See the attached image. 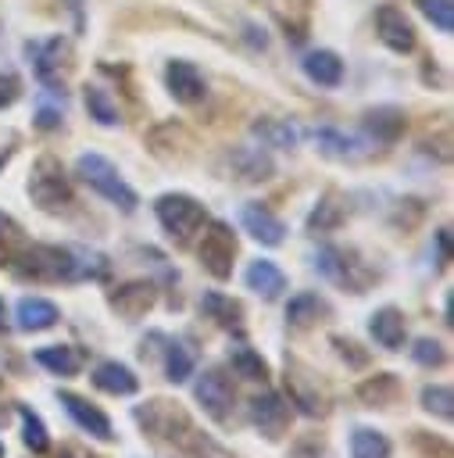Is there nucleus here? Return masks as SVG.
<instances>
[{
  "mask_svg": "<svg viewBox=\"0 0 454 458\" xmlns=\"http://www.w3.org/2000/svg\"><path fill=\"white\" fill-rule=\"evenodd\" d=\"M11 272L18 279L32 283H71V279H100L107 272V261L93 250L79 247H57V243H25L14 258Z\"/></svg>",
  "mask_w": 454,
  "mask_h": 458,
  "instance_id": "nucleus-1",
  "label": "nucleus"
},
{
  "mask_svg": "<svg viewBox=\"0 0 454 458\" xmlns=\"http://www.w3.org/2000/svg\"><path fill=\"white\" fill-rule=\"evenodd\" d=\"M132 422L143 429V437H150L154 444H172L179 447V440L193 429V419L189 411L172 401V397H150L143 404L132 408Z\"/></svg>",
  "mask_w": 454,
  "mask_h": 458,
  "instance_id": "nucleus-2",
  "label": "nucleus"
},
{
  "mask_svg": "<svg viewBox=\"0 0 454 458\" xmlns=\"http://www.w3.org/2000/svg\"><path fill=\"white\" fill-rule=\"evenodd\" d=\"M75 175H79L89 190H97L104 200H111L114 208H122L125 215H132V211H136V204H139L136 190L122 179V172L114 168V161H107L104 154H97V150L79 154V161H75Z\"/></svg>",
  "mask_w": 454,
  "mask_h": 458,
  "instance_id": "nucleus-3",
  "label": "nucleus"
},
{
  "mask_svg": "<svg viewBox=\"0 0 454 458\" xmlns=\"http://www.w3.org/2000/svg\"><path fill=\"white\" fill-rule=\"evenodd\" d=\"M315 268L329 283H336L340 290H347V293H368V286L379 279L375 268L354 247H336V243H329V247H322L315 254Z\"/></svg>",
  "mask_w": 454,
  "mask_h": 458,
  "instance_id": "nucleus-4",
  "label": "nucleus"
},
{
  "mask_svg": "<svg viewBox=\"0 0 454 458\" xmlns=\"http://www.w3.org/2000/svg\"><path fill=\"white\" fill-rule=\"evenodd\" d=\"M154 215H157L161 229H164L179 247H186V243L204 229V222H207L204 204H200L197 197H189V193H161V197L154 200Z\"/></svg>",
  "mask_w": 454,
  "mask_h": 458,
  "instance_id": "nucleus-5",
  "label": "nucleus"
},
{
  "mask_svg": "<svg viewBox=\"0 0 454 458\" xmlns=\"http://www.w3.org/2000/svg\"><path fill=\"white\" fill-rule=\"evenodd\" d=\"M286 394H290V404H297L300 415L307 419H322L329 415V394H325V383L315 376V369H307L300 358L286 354Z\"/></svg>",
  "mask_w": 454,
  "mask_h": 458,
  "instance_id": "nucleus-6",
  "label": "nucleus"
},
{
  "mask_svg": "<svg viewBox=\"0 0 454 458\" xmlns=\"http://www.w3.org/2000/svg\"><path fill=\"white\" fill-rule=\"evenodd\" d=\"M29 197L39 211H50V215H61L68 211L71 204V186L64 179V168L57 157H39L32 165V175H29Z\"/></svg>",
  "mask_w": 454,
  "mask_h": 458,
  "instance_id": "nucleus-7",
  "label": "nucleus"
},
{
  "mask_svg": "<svg viewBox=\"0 0 454 458\" xmlns=\"http://www.w3.org/2000/svg\"><path fill=\"white\" fill-rule=\"evenodd\" d=\"M197 258L204 265L207 276L214 279H229L232 276V258H236V233L229 229V222H207L200 243H197Z\"/></svg>",
  "mask_w": 454,
  "mask_h": 458,
  "instance_id": "nucleus-8",
  "label": "nucleus"
},
{
  "mask_svg": "<svg viewBox=\"0 0 454 458\" xmlns=\"http://www.w3.org/2000/svg\"><path fill=\"white\" fill-rule=\"evenodd\" d=\"M247 419H250V426H254L265 440H282V437L290 433L293 408H290V401H286L282 394L265 390V394L250 397V404H247Z\"/></svg>",
  "mask_w": 454,
  "mask_h": 458,
  "instance_id": "nucleus-9",
  "label": "nucleus"
},
{
  "mask_svg": "<svg viewBox=\"0 0 454 458\" xmlns=\"http://www.w3.org/2000/svg\"><path fill=\"white\" fill-rule=\"evenodd\" d=\"M193 397L197 404L214 419V422H229L232 419V401H236V390H232V379L222 372V369H204L193 383Z\"/></svg>",
  "mask_w": 454,
  "mask_h": 458,
  "instance_id": "nucleus-10",
  "label": "nucleus"
},
{
  "mask_svg": "<svg viewBox=\"0 0 454 458\" xmlns=\"http://www.w3.org/2000/svg\"><path fill=\"white\" fill-rule=\"evenodd\" d=\"M25 54H29L32 72L39 75V82H43L46 89H54V93H64V89H61V75H64L68 57H71L68 39L54 36V39H46V43H25Z\"/></svg>",
  "mask_w": 454,
  "mask_h": 458,
  "instance_id": "nucleus-11",
  "label": "nucleus"
},
{
  "mask_svg": "<svg viewBox=\"0 0 454 458\" xmlns=\"http://www.w3.org/2000/svg\"><path fill=\"white\" fill-rule=\"evenodd\" d=\"M154 301H157V286L150 279H129L107 293V308L125 322H139L154 308Z\"/></svg>",
  "mask_w": 454,
  "mask_h": 458,
  "instance_id": "nucleus-12",
  "label": "nucleus"
},
{
  "mask_svg": "<svg viewBox=\"0 0 454 458\" xmlns=\"http://www.w3.org/2000/svg\"><path fill=\"white\" fill-rule=\"evenodd\" d=\"M57 401H61V408L71 415V422L82 429V433H89L93 440H114V426H111V419L89 401V397H82V394H71V390H57Z\"/></svg>",
  "mask_w": 454,
  "mask_h": 458,
  "instance_id": "nucleus-13",
  "label": "nucleus"
},
{
  "mask_svg": "<svg viewBox=\"0 0 454 458\" xmlns=\"http://www.w3.org/2000/svg\"><path fill=\"white\" fill-rule=\"evenodd\" d=\"M368 333L372 340L383 347V351H404V340H408V322H404V311L393 308V304H383L368 315Z\"/></svg>",
  "mask_w": 454,
  "mask_h": 458,
  "instance_id": "nucleus-14",
  "label": "nucleus"
},
{
  "mask_svg": "<svg viewBox=\"0 0 454 458\" xmlns=\"http://www.w3.org/2000/svg\"><path fill=\"white\" fill-rule=\"evenodd\" d=\"M375 32H379V39L393 50V54H408L411 47H415V25L404 18V11L400 7H379L375 11Z\"/></svg>",
  "mask_w": 454,
  "mask_h": 458,
  "instance_id": "nucleus-15",
  "label": "nucleus"
},
{
  "mask_svg": "<svg viewBox=\"0 0 454 458\" xmlns=\"http://www.w3.org/2000/svg\"><path fill=\"white\" fill-rule=\"evenodd\" d=\"M400 394H404V383L397 379V372H375V376L361 379L357 390H354V397H357L365 408H375V411L393 408V404L400 401Z\"/></svg>",
  "mask_w": 454,
  "mask_h": 458,
  "instance_id": "nucleus-16",
  "label": "nucleus"
},
{
  "mask_svg": "<svg viewBox=\"0 0 454 458\" xmlns=\"http://www.w3.org/2000/svg\"><path fill=\"white\" fill-rule=\"evenodd\" d=\"M164 86H168V93L179 100V104H197L200 97H204V75H200V68L193 64V61H168V68H164Z\"/></svg>",
  "mask_w": 454,
  "mask_h": 458,
  "instance_id": "nucleus-17",
  "label": "nucleus"
},
{
  "mask_svg": "<svg viewBox=\"0 0 454 458\" xmlns=\"http://www.w3.org/2000/svg\"><path fill=\"white\" fill-rule=\"evenodd\" d=\"M225 165H229V172H232L240 182H265V179H272V172H275L272 157L261 154L257 147H232V150L225 154Z\"/></svg>",
  "mask_w": 454,
  "mask_h": 458,
  "instance_id": "nucleus-18",
  "label": "nucleus"
},
{
  "mask_svg": "<svg viewBox=\"0 0 454 458\" xmlns=\"http://www.w3.org/2000/svg\"><path fill=\"white\" fill-rule=\"evenodd\" d=\"M240 222H243V229H247L257 243H265V247H279V243L286 240V225H282V218H275L265 204H243Z\"/></svg>",
  "mask_w": 454,
  "mask_h": 458,
  "instance_id": "nucleus-19",
  "label": "nucleus"
},
{
  "mask_svg": "<svg viewBox=\"0 0 454 458\" xmlns=\"http://www.w3.org/2000/svg\"><path fill=\"white\" fill-rule=\"evenodd\" d=\"M315 140H318V150L325 157H336V161H365L372 154V140L343 136L340 129H318Z\"/></svg>",
  "mask_w": 454,
  "mask_h": 458,
  "instance_id": "nucleus-20",
  "label": "nucleus"
},
{
  "mask_svg": "<svg viewBox=\"0 0 454 458\" xmlns=\"http://www.w3.org/2000/svg\"><path fill=\"white\" fill-rule=\"evenodd\" d=\"M32 358H36L46 372H54V376H61V379L79 376L82 365H86V351L75 347V344H50V347H39Z\"/></svg>",
  "mask_w": 454,
  "mask_h": 458,
  "instance_id": "nucleus-21",
  "label": "nucleus"
},
{
  "mask_svg": "<svg viewBox=\"0 0 454 458\" xmlns=\"http://www.w3.org/2000/svg\"><path fill=\"white\" fill-rule=\"evenodd\" d=\"M93 386L111 397H132L139 390V376L125 361H100L93 369Z\"/></svg>",
  "mask_w": 454,
  "mask_h": 458,
  "instance_id": "nucleus-22",
  "label": "nucleus"
},
{
  "mask_svg": "<svg viewBox=\"0 0 454 458\" xmlns=\"http://www.w3.org/2000/svg\"><path fill=\"white\" fill-rule=\"evenodd\" d=\"M325 318H329V304L318 293H311V290L290 297V304H286V326L290 329H300L304 333V329H315Z\"/></svg>",
  "mask_w": 454,
  "mask_h": 458,
  "instance_id": "nucleus-23",
  "label": "nucleus"
},
{
  "mask_svg": "<svg viewBox=\"0 0 454 458\" xmlns=\"http://www.w3.org/2000/svg\"><path fill=\"white\" fill-rule=\"evenodd\" d=\"M14 318H18V329L21 333H43V329L57 326L61 308L54 301H46V297H21Z\"/></svg>",
  "mask_w": 454,
  "mask_h": 458,
  "instance_id": "nucleus-24",
  "label": "nucleus"
},
{
  "mask_svg": "<svg viewBox=\"0 0 454 458\" xmlns=\"http://www.w3.org/2000/svg\"><path fill=\"white\" fill-rule=\"evenodd\" d=\"M200 315L204 318H211L214 326H222V329H243V304L236 301V297H229V293H218V290H207L204 297H200Z\"/></svg>",
  "mask_w": 454,
  "mask_h": 458,
  "instance_id": "nucleus-25",
  "label": "nucleus"
},
{
  "mask_svg": "<svg viewBox=\"0 0 454 458\" xmlns=\"http://www.w3.org/2000/svg\"><path fill=\"white\" fill-rule=\"evenodd\" d=\"M247 290H254L257 297H265V301H275L282 290H286V272L275 265V261H268V258H257V261H250V268H247Z\"/></svg>",
  "mask_w": 454,
  "mask_h": 458,
  "instance_id": "nucleus-26",
  "label": "nucleus"
},
{
  "mask_svg": "<svg viewBox=\"0 0 454 458\" xmlns=\"http://www.w3.org/2000/svg\"><path fill=\"white\" fill-rule=\"evenodd\" d=\"M361 125H365V132H368L372 143H393L404 132L408 122H404V111L400 107H372V111H365Z\"/></svg>",
  "mask_w": 454,
  "mask_h": 458,
  "instance_id": "nucleus-27",
  "label": "nucleus"
},
{
  "mask_svg": "<svg viewBox=\"0 0 454 458\" xmlns=\"http://www.w3.org/2000/svg\"><path fill=\"white\" fill-rule=\"evenodd\" d=\"M157 358H161V372H164L168 383H186L193 376V354H189V347L182 340L164 336Z\"/></svg>",
  "mask_w": 454,
  "mask_h": 458,
  "instance_id": "nucleus-28",
  "label": "nucleus"
},
{
  "mask_svg": "<svg viewBox=\"0 0 454 458\" xmlns=\"http://www.w3.org/2000/svg\"><path fill=\"white\" fill-rule=\"evenodd\" d=\"M304 75L311 79V82H318V86H340L343 82V61L332 54V50H311L304 61Z\"/></svg>",
  "mask_w": 454,
  "mask_h": 458,
  "instance_id": "nucleus-29",
  "label": "nucleus"
},
{
  "mask_svg": "<svg viewBox=\"0 0 454 458\" xmlns=\"http://www.w3.org/2000/svg\"><path fill=\"white\" fill-rule=\"evenodd\" d=\"M229 365H232L236 376H243V379H250V383H268V376H272L268 361H265L254 347H247V344H236V347L229 351Z\"/></svg>",
  "mask_w": 454,
  "mask_h": 458,
  "instance_id": "nucleus-30",
  "label": "nucleus"
},
{
  "mask_svg": "<svg viewBox=\"0 0 454 458\" xmlns=\"http://www.w3.org/2000/svg\"><path fill=\"white\" fill-rule=\"evenodd\" d=\"M18 419H21V444H25L32 454H46V451H50V433H46L43 415L32 411L29 404H18Z\"/></svg>",
  "mask_w": 454,
  "mask_h": 458,
  "instance_id": "nucleus-31",
  "label": "nucleus"
},
{
  "mask_svg": "<svg viewBox=\"0 0 454 458\" xmlns=\"http://www.w3.org/2000/svg\"><path fill=\"white\" fill-rule=\"evenodd\" d=\"M390 437L372 426H357L350 433V458H390Z\"/></svg>",
  "mask_w": 454,
  "mask_h": 458,
  "instance_id": "nucleus-32",
  "label": "nucleus"
},
{
  "mask_svg": "<svg viewBox=\"0 0 454 458\" xmlns=\"http://www.w3.org/2000/svg\"><path fill=\"white\" fill-rule=\"evenodd\" d=\"M340 222H343V204L336 200V193H325V197L311 208V215H307V233H311V236L332 233V229H340Z\"/></svg>",
  "mask_w": 454,
  "mask_h": 458,
  "instance_id": "nucleus-33",
  "label": "nucleus"
},
{
  "mask_svg": "<svg viewBox=\"0 0 454 458\" xmlns=\"http://www.w3.org/2000/svg\"><path fill=\"white\" fill-rule=\"evenodd\" d=\"M254 136L261 140V147H275V150L297 147V129H293L290 122H279V118H261V122H254Z\"/></svg>",
  "mask_w": 454,
  "mask_h": 458,
  "instance_id": "nucleus-34",
  "label": "nucleus"
},
{
  "mask_svg": "<svg viewBox=\"0 0 454 458\" xmlns=\"http://www.w3.org/2000/svg\"><path fill=\"white\" fill-rule=\"evenodd\" d=\"M179 451H182L186 458H232V451H229V447H222L211 433H200L197 426L179 440Z\"/></svg>",
  "mask_w": 454,
  "mask_h": 458,
  "instance_id": "nucleus-35",
  "label": "nucleus"
},
{
  "mask_svg": "<svg viewBox=\"0 0 454 458\" xmlns=\"http://www.w3.org/2000/svg\"><path fill=\"white\" fill-rule=\"evenodd\" d=\"M25 243H29L25 240V229L7 211H0V268H11Z\"/></svg>",
  "mask_w": 454,
  "mask_h": 458,
  "instance_id": "nucleus-36",
  "label": "nucleus"
},
{
  "mask_svg": "<svg viewBox=\"0 0 454 458\" xmlns=\"http://www.w3.org/2000/svg\"><path fill=\"white\" fill-rule=\"evenodd\" d=\"M418 401H422V408H425L429 415H436V419H443V422L454 419V390H450L447 383H425L422 394H418Z\"/></svg>",
  "mask_w": 454,
  "mask_h": 458,
  "instance_id": "nucleus-37",
  "label": "nucleus"
},
{
  "mask_svg": "<svg viewBox=\"0 0 454 458\" xmlns=\"http://www.w3.org/2000/svg\"><path fill=\"white\" fill-rule=\"evenodd\" d=\"M86 107H89V118H97L100 125H118L122 118H118V104L107 97V89H100V86H89L86 89Z\"/></svg>",
  "mask_w": 454,
  "mask_h": 458,
  "instance_id": "nucleus-38",
  "label": "nucleus"
},
{
  "mask_svg": "<svg viewBox=\"0 0 454 458\" xmlns=\"http://www.w3.org/2000/svg\"><path fill=\"white\" fill-rule=\"evenodd\" d=\"M411 361L422 369H440V365H447V347L433 336H418L411 344Z\"/></svg>",
  "mask_w": 454,
  "mask_h": 458,
  "instance_id": "nucleus-39",
  "label": "nucleus"
},
{
  "mask_svg": "<svg viewBox=\"0 0 454 458\" xmlns=\"http://www.w3.org/2000/svg\"><path fill=\"white\" fill-rule=\"evenodd\" d=\"M411 447H415L422 458H454V451H450V440H447V437H440V433L411 429Z\"/></svg>",
  "mask_w": 454,
  "mask_h": 458,
  "instance_id": "nucleus-40",
  "label": "nucleus"
},
{
  "mask_svg": "<svg viewBox=\"0 0 454 458\" xmlns=\"http://www.w3.org/2000/svg\"><path fill=\"white\" fill-rule=\"evenodd\" d=\"M329 344H332V351L340 354V361H347L350 369H365L368 365V351L354 340V336H343V333H332L329 336Z\"/></svg>",
  "mask_w": 454,
  "mask_h": 458,
  "instance_id": "nucleus-41",
  "label": "nucleus"
},
{
  "mask_svg": "<svg viewBox=\"0 0 454 458\" xmlns=\"http://www.w3.org/2000/svg\"><path fill=\"white\" fill-rule=\"evenodd\" d=\"M418 11H422L440 32H454V4H450V0H418Z\"/></svg>",
  "mask_w": 454,
  "mask_h": 458,
  "instance_id": "nucleus-42",
  "label": "nucleus"
},
{
  "mask_svg": "<svg viewBox=\"0 0 454 458\" xmlns=\"http://www.w3.org/2000/svg\"><path fill=\"white\" fill-rule=\"evenodd\" d=\"M293 458H325V444H322V437H304V440H297L293 444Z\"/></svg>",
  "mask_w": 454,
  "mask_h": 458,
  "instance_id": "nucleus-43",
  "label": "nucleus"
},
{
  "mask_svg": "<svg viewBox=\"0 0 454 458\" xmlns=\"http://www.w3.org/2000/svg\"><path fill=\"white\" fill-rule=\"evenodd\" d=\"M18 93H21L18 79H14L11 72H0V111H4V107H11V104L18 100Z\"/></svg>",
  "mask_w": 454,
  "mask_h": 458,
  "instance_id": "nucleus-44",
  "label": "nucleus"
},
{
  "mask_svg": "<svg viewBox=\"0 0 454 458\" xmlns=\"http://www.w3.org/2000/svg\"><path fill=\"white\" fill-rule=\"evenodd\" d=\"M36 125H39V129H57V125H61V107H46V104H39V111H36Z\"/></svg>",
  "mask_w": 454,
  "mask_h": 458,
  "instance_id": "nucleus-45",
  "label": "nucleus"
},
{
  "mask_svg": "<svg viewBox=\"0 0 454 458\" xmlns=\"http://www.w3.org/2000/svg\"><path fill=\"white\" fill-rule=\"evenodd\" d=\"M54 458H100V454H93V451L82 447V444H61V447L54 451Z\"/></svg>",
  "mask_w": 454,
  "mask_h": 458,
  "instance_id": "nucleus-46",
  "label": "nucleus"
},
{
  "mask_svg": "<svg viewBox=\"0 0 454 458\" xmlns=\"http://www.w3.org/2000/svg\"><path fill=\"white\" fill-rule=\"evenodd\" d=\"M7 326H11V322H7V304H4V297H0V333H7Z\"/></svg>",
  "mask_w": 454,
  "mask_h": 458,
  "instance_id": "nucleus-47",
  "label": "nucleus"
},
{
  "mask_svg": "<svg viewBox=\"0 0 454 458\" xmlns=\"http://www.w3.org/2000/svg\"><path fill=\"white\" fill-rule=\"evenodd\" d=\"M4 454H7V447H4V440H0V458H4Z\"/></svg>",
  "mask_w": 454,
  "mask_h": 458,
  "instance_id": "nucleus-48",
  "label": "nucleus"
},
{
  "mask_svg": "<svg viewBox=\"0 0 454 458\" xmlns=\"http://www.w3.org/2000/svg\"><path fill=\"white\" fill-rule=\"evenodd\" d=\"M71 4H75V0H71Z\"/></svg>",
  "mask_w": 454,
  "mask_h": 458,
  "instance_id": "nucleus-49",
  "label": "nucleus"
}]
</instances>
